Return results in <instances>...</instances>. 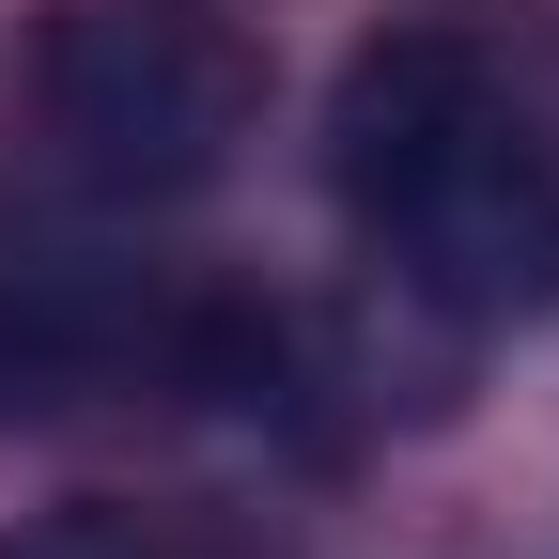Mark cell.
Returning a JSON list of instances; mask_svg holds the SVG:
<instances>
[{
    "instance_id": "obj_1",
    "label": "cell",
    "mask_w": 559,
    "mask_h": 559,
    "mask_svg": "<svg viewBox=\"0 0 559 559\" xmlns=\"http://www.w3.org/2000/svg\"><path fill=\"white\" fill-rule=\"evenodd\" d=\"M326 187L419 311L528 326L559 311V124L481 32H373L326 109Z\"/></svg>"
},
{
    "instance_id": "obj_2",
    "label": "cell",
    "mask_w": 559,
    "mask_h": 559,
    "mask_svg": "<svg viewBox=\"0 0 559 559\" xmlns=\"http://www.w3.org/2000/svg\"><path fill=\"white\" fill-rule=\"evenodd\" d=\"M264 124V47L202 0H62V16L0 62V156L47 202H202Z\"/></svg>"
},
{
    "instance_id": "obj_3",
    "label": "cell",
    "mask_w": 559,
    "mask_h": 559,
    "mask_svg": "<svg viewBox=\"0 0 559 559\" xmlns=\"http://www.w3.org/2000/svg\"><path fill=\"white\" fill-rule=\"evenodd\" d=\"M280 311L187 296L140 264H0V419L47 404H264Z\"/></svg>"
},
{
    "instance_id": "obj_4",
    "label": "cell",
    "mask_w": 559,
    "mask_h": 559,
    "mask_svg": "<svg viewBox=\"0 0 559 559\" xmlns=\"http://www.w3.org/2000/svg\"><path fill=\"white\" fill-rule=\"evenodd\" d=\"M0 559H202L187 528H156V513H47V528H16Z\"/></svg>"
}]
</instances>
